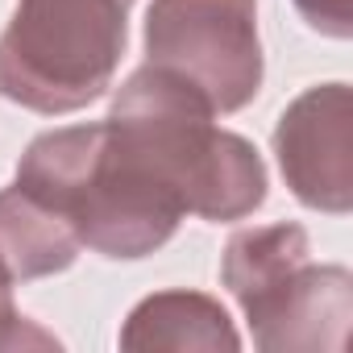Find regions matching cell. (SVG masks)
<instances>
[{"label":"cell","mask_w":353,"mask_h":353,"mask_svg":"<svg viewBox=\"0 0 353 353\" xmlns=\"http://www.w3.org/2000/svg\"><path fill=\"white\" fill-rule=\"evenodd\" d=\"M17 188L54 208L79 245L117 262L162 250L188 216L108 121L38 133L17 162Z\"/></svg>","instance_id":"obj_1"},{"label":"cell","mask_w":353,"mask_h":353,"mask_svg":"<svg viewBox=\"0 0 353 353\" xmlns=\"http://www.w3.org/2000/svg\"><path fill=\"white\" fill-rule=\"evenodd\" d=\"M112 133L204 221H245L266 204L262 154L216 125L208 100L162 67H137L112 96Z\"/></svg>","instance_id":"obj_2"},{"label":"cell","mask_w":353,"mask_h":353,"mask_svg":"<svg viewBox=\"0 0 353 353\" xmlns=\"http://www.w3.org/2000/svg\"><path fill=\"white\" fill-rule=\"evenodd\" d=\"M221 279L241 303L254 345L266 353L345 349L353 279L345 266H316L303 225H262L229 237Z\"/></svg>","instance_id":"obj_3"},{"label":"cell","mask_w":353,"mask_h":353,"mask_svg":"<svg viewBox=\"0 0 353 353\" xmlns=\"http://www.w3.org/2000/svg\"><path fill=\"white\" fill-rule=\"evenodd\" d=\"M133 0H17L0 34V96L46 117L100 100L129 42Z\"/></svg>","instance_id":"obj_4"},{"label":"cell","mask_w":353,"mask_h":353,"mask_svg":"<svg viewBox=\"0 0 353 353\" xmlns=\"http://www.w3.org/2000/svg\"><path fill=\"white\" fill-rule=\"evenodd\" d=\"M145 63L196 88L212 112H241L262 88L258 0H154Z\"/></svg>","instance_id":"obj_5"},{"label":"cell","mask_w":353,"mask_h":353,"mask_svg":"<svg viewBox=\"0 0 353 353\" xmlns=\"http://www.w3.org/2000/svg\"><path fill=\"white\" fill-rule=\"evenodd\" d=\"M274 158L303 208L345 216L353 208V96L320 83L295 96L274 125Z\"/></svg>","instance_id":"obj_6"},{"label":"cell","mask_w":353,"mask_h":353,"mask_svg":"<svg viewBox=\"0 0 353 353\" xmlns=\"http://www.w3.org/2000/svg\"><path fill=\"white\" fill-rule=\"evenodd\" d=\"M121 349L129 353H154V349H170V353H216V349H241V336L229 320V312L200 291H158L145 295L125 328H121Z\"/></svg>","instance_id":"obj_7"},{"label":"cell","mask_w":353,"mask_h":353,"mask_svg":"<svg viewBox=\"0 0 353 353\" xmlns=\"http://www.w3.org/2000/svg\"><path fill=\"white\" fill-rule=\"evenodd\" d=\"M79 250L83 245L71 225L38 196L17 183L0 192V266L13 283L63 274L67 266H75Z\"/></svg>","instance_id":"obj_8"},{"label":"cell","mask_w":353,"mask_h":353,"mask_svg":"<svg viewBox=\"0 0 353 353\" xmlns=\"http://www.w3.org/2000/svg\"><path fill=\"white\" fill-rule=\"evenodd\" d=\"M0 349H59V341L38 328L34 320H26L13 303V279L0 266Z\"/></svg>","instance_id":"obj_9"},{"label":"cell","mask_w":353,"mask_h":353,"mask_svg":"<svg viewBox=\"0 0 353 353\" xmlns=\"http://www.w3.org/2000/svg\"><path fill=\"white\" fill-rule=\"evenodd\" d=\"M299 17L324 38H353V0H295Z\"/></svg>","instance_id":"obj_10"}]
</instances>
